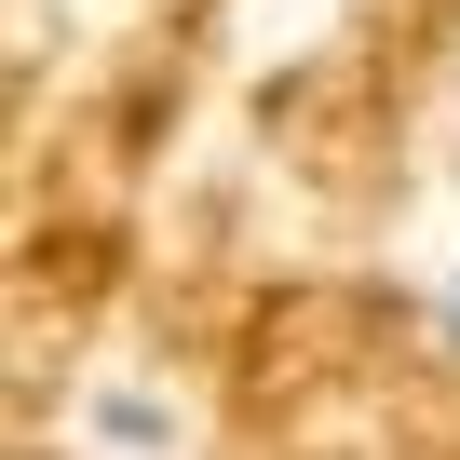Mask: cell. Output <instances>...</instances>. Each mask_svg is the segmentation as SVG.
<instances>
[{"label":"cell","instance_id":"6da1fadb","mask_svg":"<svg viewBox=\"0 0 460 460\" xmlns=\"http://www.w3.org/2000/svg\"><path fill=\"white\" fill-rule=\"evenodd\" d=\"M447 339H460V285H447Z\"/></svg>","mask_w":460,"mask_h":460}]
</instances>
